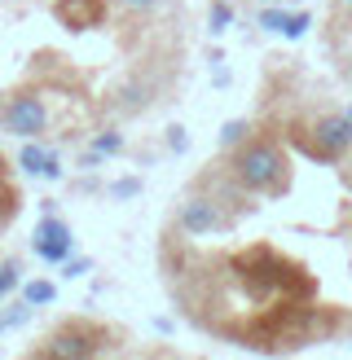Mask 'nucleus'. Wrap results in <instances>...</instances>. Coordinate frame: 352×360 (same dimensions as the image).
<instances>
[{
    "label": "nucleus",
    "instance_id": "0eeeda50",
    "mask_svg": "<svg viewBox=\"0 0 352 360\" xmlns=\"http://www.w3.org/2000/svg\"><path fill=\"white\" fill-rule=\"evenodd\" d=\"M70 246H75V238H70V224H66V220H58V215H44V220L35 224L31 250H35L44 264H62V259L70 255Z\"/></svg>",
    "mask_w": 352,
    "mask_h": 360
},
{
    "label": "nucleus",
    "instance_id": "423d86ee",
    "mask_svg": "<svg viewBox=\"0 0 352 360\" xmlns=\"http://www.w3.org/2000/svg\"><path fill=\"white\" fill-rule=\"evenodd\" d=\"M5 132H13V136H23V141H35L44 128H49V105L35 97V93H18L9 105H5Z\"/></svg>",
    "mask_w": 352,
    "mask_h": 360
},
{
    "label": "nucleus",
    "instance_id": "dca6fc26",
    "mask_svg": "<svg viewBox=\"0 0 352 360\" xmlns=\"http://www.w3.org/2000/svg\"><path fill=\"white\" fill-rule=\"evenodd\" d=\"M313 27V18L308 13H287V27H282V35H287V40H299V35H304Z\"/></svg>",
    "mask_w": 352,
    "mask_h": 360
},
{
    "label": "nucleus",
    "instance_id": "f03ea898",
    "mask_svg": "<svg viewBox=\"0 0 352 360\" xmlns=\"http://www.w3.org/2000/svg\"><path fill=\"white\" fill-rule=\"evenodd\" d=\"M234 180L246 193H264V198H282L291 189V163L282 146L273 141H242V150L234 158Z\"/></svg>",
    "mask_w": 352,
    "mask_h": 360
},
{
    "label": "nucleus",
    "instance_id": "393cba45",
    "mask_svg": "<svg viewBox=\"0 0 352 360\" xmlns=\"http://www.w3.org/2000/svg\"><path fill=\"white\" fill-rule=\"evenodd\" d=\"M348 9H352V0H348Z\"/></svg>",
    "mask_w": 352,
    "mask_h": 360
},
{
    "label": "nucleus",
    "instance_id": "f257e3e1",
    "mask_svg": "<svg viewBox=\"0 0 352 360\" xmlns=\"http://www.w3.org/2000/svg\"><path fill=\"white\" fill-rule=\"evenodd\" d=\"M229 273H234V281L260 303H304L317 290L308 268L295 264L291 255H282L269 242H256V246L238 250V255L229 259Z\"/></svg>",
    "mask_w": 352,
    "mask_h": 360
},
{
    "label": "nucleus",
    "instance_id": "4468645a",
    "mask_svg": "<svg viewBox=\"0 0 352 360\" xmlns=\"http://www.w3.org/2000/svg\"><path fill=\"white\" fill-rule=\"evenodd\" d=\"M18 285H23V264H18V259L0 264V299H5V295H13Z\"/></svg>",
    "mask_w": 352,
    "mask_h": 360
},
{
    "label": "nucleus",
    "instance_id": "4be33fe9",
    "mask_svg": "<svg viewBox=\"0 0 352 360\" xmlns=\"http://www.w3.org/2000/svg\"><path fill=\"white\" fill-rule=\"evenodd\" d=\"M146 360H172V356H163V352H154V356H146Z\"/></svg>",
    "mask_w": 352,
    "mask_h": 360
},
{
    "label": "nucleus",
    "instance_id": "7ed1b4c3",
    "mask_svg": "<svg viewBox=\"0 0 352 360\" xmlns=\"http://www.w3.org/2000/svg\"><path fill=\"white\" fill-rule=\"evenodd\" d=\"M111 338H119V334H111L97 321H62L27 360H101Z\"/></svg>",
    "mask_w": 352,
    "mask_h": 360
},
{
    "label": "nucleus",
    "instance_id": "2eb2a0df",
    "mask_svg": "<svg viewBox=\"0 0 352 360\" xmlns=\"http://www.w3.org/2000/svg\"><path fill=\"white\" fill-rule=\"evenodd\" d=\"M137 193H141V180L137 176H123V180H115V185H111L115 202H128V198H137Z\"/></svg>",
    "mask_w": 352,
    "mask_h": 360
},
{
    "label": "nucleus",
    "instance_id": "9b49d317",
    "mask_svg": "<svg viewBox=\"0 0 352 360\" xmlns=\"http://www.w3.org/2000/svg\"><path fill=\"white\" fill-rule=\"evenodd\" d=\"M23 299L31 303V308H44V303L58 299V285H53V281H27L23 285Z\"/></svg>",
    "mask_w": 352,
    "mask_h": 360
},
{
    "label": "nucleus",
    "instance_id": "6ab92c4d",
    "mask_svg": "<svg viewBox=\"0 0 352 360\" xmlns=\"http://www.w3.org/2000/svg\"><path fill=\"white\" fill-rule=\"evenodd\" d=\"M168 146L181 154V150H189V132L185 128H168Z\"/></svg>",
    "mask_w": 352,
    "mask_h": 360
},
{
    "label": "nucleus",
    "instance_id": "b1692460",
    "mask_svg": "<svg viewBox=\"0 0 352 360\" xmlns=\"http://www.w3.org/2000/svg\"><path fill=\"white\" fill-rule=\"evenodd\" d=\"M0 330H5V321H0Z\"/></svg>",
    "mask_w": 352,
    "mask_h": 360
},
{
    "label": "nucleus",
    "instance_id": "9d476101",
    "mask_svg": "<svg viewBox=\"0 0 352 360\" xmlns=\"http://www.w3.org/2000/svg\"><path fill=\"white\" fill-rule=\"evenodd\" d=\"M225 27H234V5H229V0H211L207 5V31L220 35Z\"/></svg>",
    "mask_w": 352,
    "mask_h": 360
},
{
    "label": "nucleus",
    "instance_id": "a211bd4d",
    "mask_svg": "<svg viewBox=\"0 0 352 360\" xmlns=\"http://www.w3.org/2000/svg\"><path fill=\"white\" fill-rule=\"evenodd\" d=\"M119 150H123V136H119V132H97L93 154H119Z\"/></svg>",
    "mask_w": 352,
    "mask_h": 360
},
{
    "label": "nucleus",
    "instance_id": "412c9836",
    "mask_svg": "<svg viewBox=\"0 0 352 360\" xmlns=\"http://www.w3.org/2000/svg\"><path fill=\"white\" fill-rule=\"evenodd\" d=\"M344 119H348V128H352V101H348V105H344Z\"/></svg>",
    "mask_w": 352,
    "mask_h": 360
},
{
    "label": "nucleus",
    "instance_id": "20e7f679",
    "mask_svg": "<svg viewBox=\"0 0 352 360\" xmlns=\"http://www.w3.org/2000/svg\"><path fill=\"white\" fill-rule=\"evenodd\" d=\"M291 136L308 158H317V163H339L352 150V128H348L344 115H317L308 128H295Z\"/></svg>",
    "mask_w": 352,
    "mask_h": 360
},
{
    "label": "nucleus",
    "instance_id": "39448f33",
    "mask_svg": "<svg viewBox=\"0 0 352 360\" xmlns=\"http://www.w3.org/2000/svg\"><path fill=\"white\" fill-rule=\"evenodd\" d=\"M176 224H181L189 238H207V233L229 229V215L216 207V198L189 193V198H181V207H176Z\"/></svg>",
    "mask_w": 352,
    "mask_h": 360
},
{
    "label": "nucleus",
    "instance_id": "1a4fd4ad",
    "mask_svg": "<svg viewBox=\"0 0 352 360\" xmlns=\"http://www.w3.org/2000/svg\"><path fill=\"white\" fill-rule=\"evenodd\" d=\"M49 158H53V150H44V146H35V141H27L23 154H18V167H23L27 176H44Z\"/></svg>",
    "mask_w": 352,
    "mask_h": 360
},
{
    "label": "nucleus",
    "instance_id": "f3484780",
    "mask_svg": "<svg viewBox=\"0 0 352 360\" xmlns=\"http://www.w3.org/2000/svg\"><path fill=\"white\" fill-rule=\"evenodd\" d=\"M256 27H264V31H277L282 35V27H287V13H282V9H260V18H256Z\"/></svg>",
    "mask_w": 352,
    "mask_h": 360
},
{
    "label": "nucleus",
    "instance_id": "f8f14e48",
    "mask_svg": "<svg viewBox=\"0 0 352 360\" xmlns=\"http://www.w3.org/2000/svg\"><path fill=\"white\" fill-rule=\"evenodd\" d=\"M111 5H115L119 13H128V18H150V13L163 9L168 0H111Z\"/></svg>",
    "mask_w": 352,
    "mask_h": 360
},
{
    "label": "nucleus",
    "instance_id": "6e6552de",
    "mask_svg": "<svg viewBox=\"0 0 352 360\" xmlns=\"http://www.w3.org/2000/svg\"><path fill=\"white\" fill-rule=\"evenodd\" d=\"M106 5H111V0H58L53 18H58V27H66V31H88V27L106 22Z\"/></svg>",
    "mask_w": 352,
    "mask_h": 360
},
{
    "label": "nucleus",
    "instance_id": "ddd939ff",
    "mask_svg": "<svg viewBox=\"0 0 352 360\" xmlns=\"http://www.w3.org/2000/svg\"><path fill=\"white\" fill-rule=\"evenodd\" d=\"M246 132H251V123H246V119H229L225 128H220V150H229V146H242V141H246Z\"/></svg>",
    "mask_w": 352,
    "mask_h": 360
},
{
    "label": "nucleus",
    "instance_id": "aec40b11",
    "mask_svg": "<svg viewBox=\"0 0 352 360\" xmlns=\"http://www.w3.org/2000/svg\"><path fill=\"white\" fill-rule=\"evenodd\" d=\"M88 268H93V259H70V264H66V277H84Z\"/></svg>",
    "mask_w": 352,
    "mask_h": 360
},
{
    "label": "nucleus",
    "instance_id": "5701e85b",
    "mask_svg": "<svg viewBox=\"0 0 352 360\" xmlns=\"http://www.w3.org/2000/svg\"><path fill=\"white\" fill-rule=\"evenodd\" d=\"M344 180H348V189H352V167H348V172H344Z\"/></svg>",
    "mask_w": 352,
    "mask_h": 360
}]
</instances>
